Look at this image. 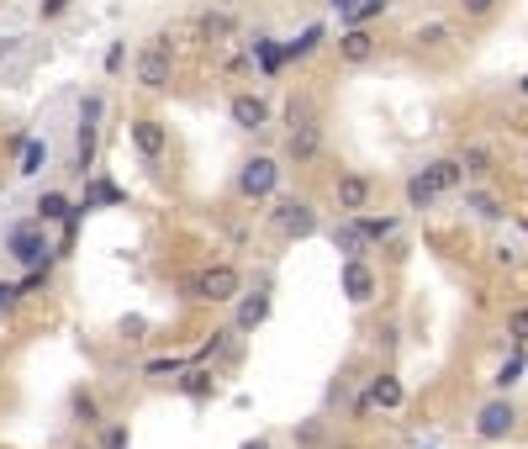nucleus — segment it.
I'll return each instance as SVG.
<instances>
[{
	"label": "nucleus",
	"instance_id": "nucleus-1",
	"mask_svg": "<svg viewBox=\"0 0 528 449\" xmlns=\"http://www.w3.org/2000/svg\"><path fill=\"white\" fill-rule=\"evenodd\" d=\"M185 291H191L196 302H233V296L243 291V275L233 265H212V270H201Z\"/></svg>",
	"mask_w": 528,
	"mask_h": 449
},
{
	"label": "nucleus",
	"instance_id": "nucleus-2",
	"mask_svg": "<svg viewBox=\"0 0 528 449\" xmlns=\"http://www.w3.org/2000/svg\"><path fill=\"white\" fill-rule=\"evenodd\" d=\"M518 428V407L507 402V397H497V402H486L481 413H476V439H486V444H497V439H507Z\"/></svg>",
	"mask_w": 528,
	"mask_h": 449
},
{
	"label": "nucleus",
	"instance_id": "nucleus-3",
	"mask_svg": "<svg viewBox=\"0 0 528 449\" xmlns=\"http://www.w3.org/2000/svg\"><path fill=\"white\" fill-rule=\"evenodd\" d=\"M138 85L143 90H164L169 85V43L164 37H154V43L138 53Z\"/></svg>",
	"mask_w": 528,
	"mask_h": 449
},
{
	"label": "nucleus",
	"instance_id": "nucleus-4",
	"mask_svg": "<svg viewBox=\"0 0 528 449\" xmlns=\"http://www.w3.org/2000/svg\"><path fill=\"white\" fill-rule=\"evenodd\" d=\"M11 254L22 259V265H48V243H43V228H37V222H22V228L11 233Z\"/></svg>",
	"mask_w": 528,
	"mask_h": 449
},
{
	"label": "nucleus",
	"instance_id": "nucleus-5",
	"mask_svg": "<svg viewBox=\"0 0 528 449\" xmlns=\"http://www.w3.org/2000/svg\"><path fill=\"white\" fill-rule=\"evenodd\" d=\"M275 180H280L275 159H249V164H243V175H238V191L243 196H270Z\"/></svg>",
	"mask_w": 528,
	"mask_h": 449
},
{
	"label": "nucleus",
	"instance_id": "nucleus-6",
	"mask_svg": "<svg viewBox=\"0 0 528 449\" xmlns=\"http://www.w3.org/2000/svg\"><path fill=\"white\" fill-rule=\"evenodd\" d=\"M275 228L286 238H307L317 228V217H312L307 201H280V207H275Z\"/></svg>",
	"mask_w": 528,
	"mask_h": 449
},
{
	"label": "nucleus",
	"instance_id": "nucleus-7",
	"mask_svg": "<svg viewBox=\"0 0 528 449\" xmlns=\"http://www.w3.org/2000/svg\"><path fill=\"white\" fill-rule=\"evenodd\" d=\"M344 296H349L354 307H365L370 296H375V275L360 265V259H349V265H344Z\"/></svg>",
	"mask_w": 528,
	"mask_h": 449
},
{
	"label": "nucleus",
	"instance_id": "nucleus-8",
	"mask_svg": "<svg viewBox=\"0 0 528 449\" xmlns=\"http://www.w3.org/2000/svg\"><path fill=\"white\" fill-rule=\"evenodd\" d=\"M465 180V170H460V159H439V164H428L423 170V185L433 196H444V191H455V185Z\"/></svg>",
	"mask_w": 528,
	"mask_h": 449
},
{
	"label": "nucleus",
	"instance_id": "nucleus-9",
	"mask_svg": "<svg viewBox=\"0 0 528 449\" xmlns=\"http://www.w3.org/2000/svg\"><path fill=\"white\" fill-rule=\"evenodd\" d=\"M228 111H233V122H238V127H249V133H259V127L270 122V106H264L259 96H233Z\"/></svg>",
	"mask_w": 528,
	"mask_h": 449
},
{
	"label": "nucleus",
	"instance_id": "nucleus-10",
	"mask_svg": "<svg viewBox=\"0 0 528 449\" xmlns=\"http://www.w3.org/2000/svg\"><path fill=\"white\" fill-rule=\"evenodd\" d=\"M132 143H138V154H148V159H159L164 148H169V133L159 122H132Z\"/></svg>",
	"mask_w": 528,
	"mask_h": 449
},
{
	"label": "nucleus",
	"instance_id": "nucleus-11",
	"mask_svg": "<svg viewBox=\"0 0 528 449\" xmlns=\"http://www.w3.org/2000/svg\"><path fill=\"white\" fill-rule=\"evenodd\" d=\"M365 201H370V180L365 175H344V180H338V207H344V212H365Z\"/></svg>",
	"mask_w": 528,
	"mask_h": 449
},
{
	"label": "nucleus",
	"instance_id": "nucleus-12",
	"mask_svg": "<svg viewBox=\"0 0 528 449\" xmlns=\"http://www.w3.org/2000/svg\"><path fill=\"white\" fill-rule=\"evenodd\" d=\"M338 53H344L349 64H365L370 53H375V43H370V32H365V27H349L344 37H338Z\"/></svg>",
	"mask_w": 528,
	"mask_h": 449
},
{
	"label": "nucleus",
	"instance_id": "nucleus-13",
	"mask_svg": "<svg viewBox=\"0 0 528 449\" xmlns=\"http://www.w3.org/2000/svg\"><path fill=\"white\" fill-rule=\"evenodd\" d=\"M365 243H370V238H365L360 222H344V228H333V249H344L349 259H354V254H365Z\"/></svg>",
	"mask_w": 528,
	"mask_h": 449
},
{
	"label": "nucleus",
	"instance_id": "nucleus-14",
	"mask_svg": "<svg viewBox=\"0 0 528 449\" xmlns=\"http://www.w3.org/2000/svg\"><path fill=\"white\" fill-rule=\"evenodd\" d=\"M370 402L375 407H386V413H396V407H402V386H396V376H381L370 386Z\"/></svg>",
	"mask_w": 528,
	"mask_h": 449
},
{
	"label": "nucleus",
	"instance_id": "nucleus-15",
	"mask_svg": "<svg viewBox=\"0 0 528 449\" xmlns=\"http://www.w3.org/2000/svg\"><path fill=\"white\" fill-rule=\"evenodd\" d=\"M312 154H317V122H307V127L291 133V159H312Z\"/></svg>",
	"mask_w": 528,
	"mask_h": 449
},
{
	"label": "nucleus",
	"instance_id": "nucleus-16",
	"mask_svg": "<svg viewBox=\"0 0 528 449\" xmlns=\"http://www.w3.org/2000/svg\"><path fill=\"white\" fill-rule=\"evenodd\" d=\"M69 212H74V207H69V201H64L59 191H48L43 201H37V217H43V222H64Z\"/></svg>",
	"mask_w": 528,
	"mask_h": 449
},
{
	"label": "nucleus",
	"instance_id": "nucleus-17",
	"mask_svg": "<svg viewBox=\"0 0 528 449\" xmlns=\"http://www.w3.org/2000/svg\"><path fill=\"white\" fill-rule=\"evenodd\" d=\"M264 312H270V302H264V296H249V302L238 307V328H259Z\"/></svg>",
	"mask_w": 528,
	"mask_h": 449
},
{
	"label": "nucleus",
	"instance_id": "nucleus-18",
	"mask_svg": "<svg viewBox=\"0 0 528 449\" xmlns=\"http://www.w3.org/2000/svg\"><path fill=\"white\" fill-rule=\"evenodd\" d=\"M507 339H513L518 349H528V307H513V312H507Z\"/></svg>",
	"mask_w": 528,
	"mask_h": 449
},
{
	"label": "nucleus",
	"instance_id": "nucleus-19",
	"mask_svg": "<svg viewBox=\"0 0 528 449\" xmlns=\"http://www.w3.org/2000/svg\"><path fill=\"white\" fill-rule=\"evenodd\" d=\"M317 43H323V27H307V32L296 37V43H286V59H307Z\"/></svg>",
	"mask_w": 528,
	"mask_h": 449
},
{
	"label": "nucleus",
	"instance_id": "nucleus-20",
	"mask_svg": "<svg viewBox=\"0 0 528 449\" xmlns=\"http://www.w3.org/2000/svg\"><path fill=\"white\" fill-rule=\"evenodd\" d=\"M254 53H259V69H264V74H275L280 64H286V48L264 43V37H259V43H254Z\"/></svg>",
	"mask_w": 528,
	"mask_h": 449
},
{
	"label": "nucleus",
	"instance_id": "nucleus-21",
	"mask_svg": "<svg viewBox=\"0 0 528 449\" xmlns=\"http://www.w3.org/2000/svg\"><path fill=\"white\" fill-rule=\"evenodd\" d=\"M43 164H48V143H27L22 148V175H43Z\"/></svg>",
	"mask_w": 528,
	"mask_h": 449
},
{
	"label": "nucleus",
	"instance_id": "nucleus-22",
	"mask_svg": "<svg viewBox=\"0 0 528 449\" xmlns=\"http://www.w3.org/2000/svg\"><path fill=\"white\" fill-rule=\"evenodd\" d=\"M518 376H523V349H518L513 360H507V365L497 370V381H492V386H497V391H513V386H518Z\"/></svg>",
	"mask_w": 528,
	"mask_h": 449
},
{
	"label": "nucleus",
	"instance_id": "nucleus-23",
	"mask_svg": "<svg viewBox=\"0 0 528 449\" xmlns=\"http://www.w3.org/2000/svg\"><path fill=\"white\" fill-rule=\"evenodd\" d=\"M365 228V238H391L396 233V217H354Z\"/></svg>",
	"mask_w": 528,
	"mask_h": 449
},
{
	"label": "nucleus",
	"instance_id": "nucleus-24",
	"mask_svg": "<svg viewBox=\"0 0 528 449\" xmlns=\"http://www.w3.org/2000/svg\"><path fill=\"white\" fill-rule=\"evenodd\" d=\"M433 201H439V196L423 185V175H412V180H407V207H433Z\"/></svg>",
	"mask_w": 528,
	"mask_h": 449
},
{
	"label": "nucleus",
	"instance_id": "nucleus-25",
	"mask_svg": "<svg viewBox=\"0 0 528 449\" xmlns=\"http://www.w3.org/2000/svg\"><path fill=\"white\" fill-rule=\"evenodd\" d=\"M465 201H470V212H476V217H502V201H497V196H486V191L465 196Z\"/></svg>",
	"mask_w": 528,
	"mask_h": 449
},
{
	"label": "nucleus",
	"instance_id": "nucleus-26",
	"mask_svg": "<svg viewBox=\"0 0 528 449\" xmlns=\"http://www.w3.org/2000/svg\"><path fill=\"white\" fill-rule=\"evenodd\" d=\"M460 170H465V175H486V170H492V159H486L481 148H465V154H460Z\"/></svg>",
	"mask_w": 528,
	"mask_h": 449
},
{
	"label": "nucleus",
	"instance_id": "nucleus-27",
	"mask_svg": "<svg viewBox=\"0 0 528 449\" xmlns=\"http://www.w3.org/2000/svg\"><path fill=\"white\" fill-rule=\"evenodd\" d=\"M180 391L185 397H206V391H212V376H206V370H191V376L180 381Z\"/></svg>",
	"mask_w": 528,
	"mask_h": 449
},
{
	"label": "nucleus",
	"instance_id": "nucleus-28",
	"mask_svg": "<svg viewBox=\"0 0 528 449\" xmlns=\"http://www.w3.org/2000/svg\"><path fill=\"white\" fill-rule=\"evenodd\" d=\"M460 11L470 16V22H481V16H492V11H497V0H460Z\"/></svg>",
	"mask_w": 528,
	"mask_h": 449
},
{
	"label": "nucleus",
	"instance_id": "nucleus-29",
	"mask_svg": "<svg viewBox=\"0 0 528 449\" xmlns=\"http://www.w3.org/2000/svg\"><path fill=\"white\" fill-rule=\"evenodd\" d=\"M418 43H449V27H444V22H428V27H418Z\"/></svg>",
	"mask_w": 528,
	"mask_h": 449
},
{
	"label": "nucleus",
	"instance_id": "nucleus-30",
	"mask_svg": "<svg viewBox=\"0 0 528 449\" xmlns=\"http://www.w3.org/2000/svg\"><path fill=\"white\" fill-rule=\"evenodd\" d=\"M74 418H80V423H96V397H85V391H80V397H74Z\"/></svg>",
	"mask_w": 528,
	"mask_h": 449
},
{
	"label": "nucleus",
	"instance_id": "nucleus-31",
	"mask_svg": "<svg viewBox=\"0 0 528 449\" xmlns=\"http://www.w3.org/2000/svg\"><path fill=\"white\" fill-rule=\"evenodd\" d=\"M375 11H386V0H360V6L349 11V22H370Z\"/></svg>",
	"mask_w": 528,
	"mask_h": 449
},
{
	"label": "nucleus",
	"instance_id": "nucleus-32",
	"mask_svg": "<svg viewBox=\"0 0 528 449\" xmlns=\"http://www.w3.org/2000/svg\"><path fill=\"white\" fill-rule=\"evenodd\" d=\"M185 360H148V376H180Z\"/></svg>",
	"mask_w": 528,
	"mask_h": 449
},
{
	"label": "nucleus",
	"instance_id": "nucleus-33",
	"mask_svg": "<svg viewBox=\"0 0 528 449\" xmlns=\"http://www.w3.org/2000/svg\"><path fill=\"white\" fill-rule=\"evenodd\" d=\"M201 27H206V37H222V32H228V16H206Z\"/></svg>",
	"mask_w": 528,
	"mask_h": 449
},
{
	"label": "nucleus",
	"instance_id": "nucleus-34",
	"mask_svg": "<svg viewBox=\"0 0 528 449\" xmlns=\"http://www.w3.org/2000/svg\"><path fill=\"white\" fill-rule=\"evenodd\" d=\"M37 11H43V16H64L69 0H37Z\"/></svg>",
	"mask_w": 528,
	"mask_h": 449
},
{
	"label": "nucleus",
	"instance_id": "nucleus-35",
	"mask_svg": "<svg viewBox=\"0 0 528 449\" xmlns=\"http://www.w3.org/2000/svg\"><path fill=\"white\" fill-rule=\"evenodd\" d=\"M16 296H22V286H0V312L16 307Z\"/></svg>",
	"mask_w": 528,
	"mask_h": 449
},
{
	"label": "nucleus",
	"instance_id": "nucleus-36",
	"mask_svg": "<svg viewBox=\"0 0 528 449\" xmlns=\"http://www.w3.org/2000/svg\"><path fill=\"white\" fill-rule=\"evenodd\" d=\"M127 444V434H122V428H111V434H106V449H122Z\"/></svg>",
	"mask_w": 528,
	"mask_h": 449
},
{
	"label": "nucleus",
	"instance_id": "nucleus-37",
	"mask_svg": "<svg viewBox=\"0 0 528 449\" xmlns=\"http://www.w3.org/2000/svg\"><path fill=\"white\" fill-rule=\"evenodd\" d=\"M328 6H333L338 16H349V11H354V0H328Z\"/></svg>",
	"mask_w": 528,
	"mask_h": 449
},
{
	"label": "nucleus",
	"instance_id": "nucleus-38",
	"mask_svg": "<svg viewBox=\"0 0 528 449\" xmlns=\"http://www.w3.org/2000/svg\"><path fill=\"white\" fill-rule=\"evenodd\" d=\"M243 449H270V444H264V439H254V444H243Z\"/></svg>",
	"mask_w": 528,
	"mask_h": 449
},
{
	"label": "nucleus",
	"instance_id": "nucleus-39",
	"mask_svg": "<svg viewBox=\"0 0 528 449\" xmlns=\"http://www.w3.org/2000/svg\"><path fill=\"white\" fill-rule=\"evenodd\" d=\"M518 90H523V96H528V74H523V80H518Z\"/></svg>",
	"mask_w": 528,
	"mask_h": 449
},
{
	"label": "nucleus",
	"instance_id": "nucleus-40",
	"mask_svg": "<svg viewBox=\"0 0 528 449\" xmlns=\"http://www.w3.org/2000/svg\"><path fill=\"white\" fill-rule=\"evenodd\" d=\"M518 222H523V228H528V217H518Z\"/></svg>",
	"mask_w": 528,
	"mask_h": 449
}]
</instances>
